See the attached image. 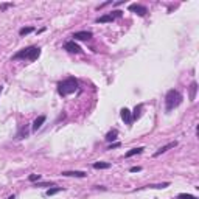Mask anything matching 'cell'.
<instances>
[{"label":"cell","instance_id":"obj_1","mask_svg":"<svg viewBox=\"0 0 199 199\" xmlns=\"http://www.w3.org/2000/svg\"><path fill=\"white\" fill-rule=\"evenodd\" d=\"M182 100H184V96H182V93H180L179 90H176V89L168 90V93H167V96H165V107H167V112H170V111H173L174 107H177L180 103H182Z\"/></svg>","mask_w":199,"mask_h":199},{"label":"cell","instance_id":"obj_2","mask_svg":"<svg viewBox=\"0 0 199 199\" xmlns=\"http://www.w3.org/2000/svg\"><path fill=\"white\" fill-rule=\"evenodd\" d=\"M78 90V81L75 78H67L58 84V93L62 96H67L70 93H75Z\"/></svg>","mask_w":199,"mask_h":199},{"label":"cell","instance_id":"obj_3","mask_svg":"<svg viewBox=\"0 0 199 199\" xmlns=\"http://www.w3.org/2000/svg\"><path fill=\"white\" fill-rule=\"evenodd\" d=\"M41 55V48L39 47H26L22 48L19 53H16L13 56V59H30V61H36Z\"/></svg>","mask_w":199,"mask_h":199},{"label":"cell","instance_id":"obj_4","mask_svg":"<svg viewBox=\"0 0 199 199\" xmlns=\"http://www.w3.org/2000/svg\"><path fill=\"white\" fill-rule=\"evenodd\" d=\"M129 11H132V13H135L137 16H140V17H143L145 14L148 13V10H146V6H143V5H137V3H132V5H129V8H128Z\"/></svg>","mask_w":199,"mask_h":199},{"label":"cell","instance_id":"obj_5","mask_svg":"<svg viewBox=\"0 0 199 199\" xmlns=\"http://www.w3.org/2000/svg\"><path fill=\"white\" fill-rule=\"evenodd\" d=\"M64 48L67 50V51H70V53H81V47L75 42V41H69V42H66L64 44Z\"/></svg>","mask_w":199,"mask_h":199},{"label":"cell","instance_id":"obj_6","mask_svg":"<svg viewBox=\"0 0 199 199\" xmlns=\"http://www.w3.org/2000/svg\"><path fill=\"white\" fill-rule=\"evenodd\" d=\"M92 38V33L90 31H76L73 33V41H89Z\"/></svg>","mask_w":199,"mask_h":199},{"label":"cell","instance_id":"obj_7","mask_svg":"<svg viewBox=\"0 0 199 199\" xmlns=\"http://www.w3.org/2000/svg\"><path fill=\"white\" fill-rule=\"evenodd\" d=\"M174 146H177V142L174 140V142H170V143H167L165 146H162V148H159L156 152H154V157H159V156H162L164 152H167L168 149H171V148H174Z\"/></svg>","mask_w":199,"mask_h":199},{"label":"cell","instance_id":"obj_8","mask_svg":"<svg viewBox=\"0 0 199 199\" xmlns=\"http://www.w3.org/2000/svg\"><path fill=\"white\" fill-rule=\"evenodd\" d=\"M120 115H121V120L126 124H131L132 123V115H131V111L128 109V107H123L121 112H120Z\"/></svg>","mask_w":199,"mask_h":199},{"label":"cell","instance_id":"obj_9","mask_svg":"<svg viewBox=\"0 0 199 199\" xmlns=\"http://www.w3.org/2000/svg\"><path fill=\"white\" fill-rule=\"evenodd\" d=\"M61 174L66 177H86L87 176V173H84V171H62Z\"/></svg>","mask_w":199,"mask_h":199},{"label":"cell","instance_id":"obj_10","mask_svg":"<svg viewBox=\"0 0 199 199\" xmlns=\"http://www.w3.org/2000/svg\"><path fill=\"white\" fill-rule=\"evenodd\" d=\"M44 123H45V115H39L38 118L34 120V123H33V131H38V129H41Z\"/></svg>","mask_w":199,"mask_h":199},{"label":"cell","instance_id":"obj_11","mask_svg":"<svg viewBox=\"0 0 199 199\" xmlns=\"http://www.w3.org/2000/svg\"><path fill=\"white\" fill-rule=\"evenodd\" d=\"M196 92H197V84L193 81L191 86H190V101H194L196 100Z\"/></svg>","mask_w":199,"mask_h":199},{"label":"cell","instance_id":"obj_12","mask_svg":"<svg viewBox=\"0 0 199 199\" xmlns=\"http://www.w3.org/2000/svg\"><path fill=\"white\" fill-rule=\"evenodd\" d=\"M114 19H115V17H114L112 14H104V16H101V17H98L96 22H98V23H106V22H112Z\"/></svg>","mask_w":199,"mask_h":199},{"label":"cell","instance_id":"obj_13","mask_svg":"<svg viewBox=\"0 0 199 199\" xmlns=\"http://www.w3.org/2000/svg\"><path fill=\"white\" fill-rule=\"evenodd\" d=\"M145 148L143 146H139V148H132V149H129L128 152L124 154V157H132V156H135V154H140V152L143 151Z\"/></svg>","mask_w":199,"mask_h":199},{"label":"cell","instance_id":"obj_14","mask_svg":"<svg viewBox=\"0 0 199 199\" xmlns=\"http://www.w3.org/2000/svg\"><path fill=\"white\" fill-rule=\"evenodd\" d=\"M117 135H118V131L112 129V131H109V132L106 134V140L107 142H114V140H117Z\"/></svg>","mask_w":199,"mask_h":199},{"label":"cell","instance_id":"obj_15","mask_svg":"<svg viewBox=\"0 0 199 199\" xmlns=\"http://www.w3.org/2000/svg\"><path fill=\"white\" fill-rule=\"evenodd\" d=\"M93 168L95 170H107V168H111V164H107V162H95Z\"/></svg>","mask_w":199,"mask_h":199},{"label":"cell","instance_id":"obj_16","mask_svg":"<svg viewBox=\"0 0 199 199\" xmlns=\"http://www.w3.org/2000/svg\"><path fill=\"white\" fill-rule=\"evenodd\" d=\"M142 109H143V104L135 106L134 112H131V115H132V120H137V118H139V117H140V114H142Z\"/></svg>","mask_w":199,"mask_h":199},{"label":"cell","instance_id":"obj_17","mask_svg":"<svg viewBox=\"0 0 199 199\" xmlns=\"http://www.w3.org/2000/svg\"><path fill=\"white\" fill-rule=\"evenodd\" d=\"M26 135H28V128H26V126H22L19 129V132H17V139H23Z\"/></svg>","mask_w":199,"mask_h":199},{"label":"cell","instance_id":"obj_18","mask_svg":"<svg viewBox=\"0 0 199 199\" xmlns=\"http://www.w3.org/2000/svg\"><path fill=\"white\" fill-rule=\"evenodd\" d=\"M62 187H53V188H50V190H47V196H53V194H56V193H59V191H62Z\"/></svg>","mask_w":199,"mask_h":199},{"label":"cell","instance_id":"obj_19","mask_svg":"<svg viewBox=\"0 0 199 199\" xmlns=\"http://www.w3.org/2000/svg\"><path fill=\"white\" fill-rule=\"evenodd\" d=\"M33 31H34L33 26H25V28H20L19 34H20V36H26V34H30V33H33Z\"/></svg>","mask_w":199,"mask_h":199},{"label":"cell","instance_id":"obj_20","mask_svg":"<svg viewBox=\"0 0 199 199\" xmlns=\"http://www.w3.org/2000/svg\"><path fill=\"white\" fill-rule=\"evenodd\" d=\"M148 188H157V190H162V188H167L170 187V182H164V184H157V185H146Z\"/></svg>","mask_w":199,"mask_h":199},{"label":"cell","instance_id":"obj_21","mask_svg":"<svg viewBox=\"0 0 199 199\" xmlns=\"http://www.w3.org/2000/svg\"><path fill=\"white\" fill-rule=\"evenodd\" d=\"M177 199H197V197H194L193 194H187V193H180V194L177 196Z\"/></svg>","mask_w":199,"mask_h":199},{"label":"cell","instance_id":"obj_22","mask_svg":"<svg viewBox=\"0 0 199 199\" xmlns=\"http://www.w3.org/2000/svg\"><path fill=\"white\" fill-rule=\"evenodd\" d=\"M36 187H55V184L53 182H38Z\"/></svg>","mask_w":199,"mask_h":199},{"label":"cell","instance_id":"obj_23","mask_svg":"<svg viewBox=\"0 0 199 199\" xmlns=\"http://www.w3.org/2000/svg\"><path fill=\"white\" fill-rule=\"evenodd\" d=\"M31 182H39V179H41V174H31L30 177H28Z\"/></svg>","mask_w":199,"mask_h":199},{"label":"cell","instance_id":"obj_24","mask_svg":"<svg viewBox=\"0 0 199 199\" xmlns=\"http://www.w3.org/2000/svg\"><path fill=\"white\" fill-rule=\"evenodd\" d=\"M131 173H139V171H142V167H131Z\"/></svg>","mask_w":199,"mask_h":199},{"label":"cell","instance_id":"obj_25","mask_svg":"<svg viewBox=\"0 0 199 199\" xmlns=\"http://www.w3.org/2000/svg\"><path fill=\"white\" fill-rule=\"evenodd\" d=\"M10 6H13V3H3V5H0V10H6Z\"/></svg>","mask_w":199,"mask_h":199},{"label":"cell","instance_id":"obj_26","mask_svg":"<svg viewBox=\"0 0 199 199\" xmlns=\"http://www.w3.org/2000/svg\"><path fill=\"white\" fill-rule=\"evenodd\" d=\"M118 146H120V143H118V142H117V143H112V145H111V146H109V148H107V149H112V148H118Z\"/></svg>","mask_w":199,"mask_h":199},{"label":"cell","instance_id":"obj_27","mask_svg":"<svg viewBox=\"0 0 199 199\" xmlns=\"http://www.w3.org/2000/svg\"><path fill=\"white\" fill-rule=\"evenodd\" d=\"M2 90H3V86H0V93H2Z\"/></svg>","mask_w":199,"mask_h":199},{"label":"cell","instance_id":"obj_28","mask_svg":"<svg viewBox=\"0 0 199 199\" xmlns=\"http://www.w3.org/2000/svg\"><path fill=\"white\" fill-rule=\"evenodd\" d=\"M14 197H16V196H14V194H13V196H10V197H8V199H14Z\"/></svg>","mask_w":199,"mask_h":199}]
</instances>
